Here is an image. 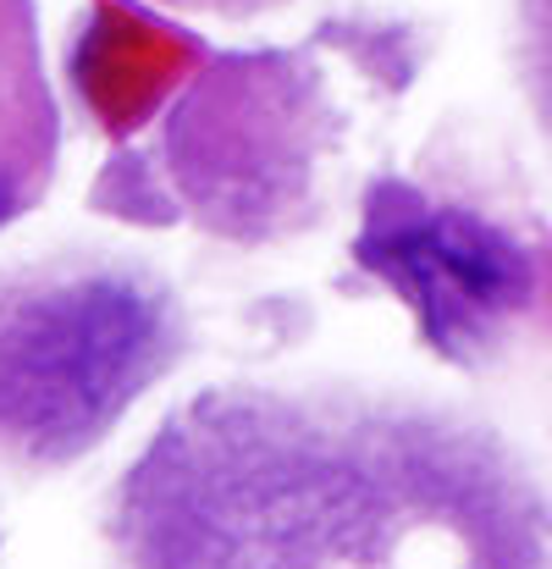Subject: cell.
I'll list each match as a JSON object with an SVG mask.
<instances>
[{
  "label": "cell",
  "instance_id": "obj_1",
  "mask_svg": "<svg viewBox=\"0 0 552 569\" xmlns=\"http://www.w3.org/2000/svg\"><path fill=\"white\" fill-rule=\"evenodd\" d=\"M128 569H548L525 476L365 392H204L122 481Z\"/></svg>",
  "mask_w": 552,
  "mask_h": 569
},
{
  "label": "cell",
  "instance_id": "obj_2",
  "mask_svg": "<svg viewBox=\"0 0 552 569\" xmlns=\"http://www.w3.org/2000/svg\"><path fill=\"white\" fill-rule=\"evenodd\" d=\"M178 349L172 299L139 266L61 260L0 277V465L94 448Z\"/></svg>",
  "mask_w": 552,
  "mask_h": 569
},
{
  "label": "cell",
  "instance_id": "obj_3",
  "mask_svg": "<svg viewBox=\"0 0 552 569\" xmlns=\"http://www.w3.org/2000/svg\"><path fill=\"white\" fill-rule=\"evenodd\" d=\"M354 254L409 299L436 349L486 343L503 316L531 299L525 249L459 204H431L403 189L375 193Z\"/></svg>",
  "mask_w": 552,
  "mask_h": 569
},
{
  "label": "cell",
  "instance_id": "obj_4",
  "mask_svg": "<svg viewBox=\"0 0 552 569\" xmlns=\"http://www.w3.org/2000/svg\"><path fill=\"white\" fill-rule=\"evenodd\" d=\"M172 6H188V11H254L265 0H172Z\"/></svg>",
  "mask_w": 552,
  "mask_h": 569
},
{
  "label": "cell",
  "instance_id": "obj_5",
  "mask_svg": "<svg viewBox=\"0 0 552 569\" xmlns=\"http://www.w3.org/2000/svg\"><path fill=\"white\" fill-rule=\"evenodd\" d=\"M17 210V178H11V167L0 161V221Z\"/></svg>",
  "mask_w": 552,
  "mask_h": 569
}]
</instances>
